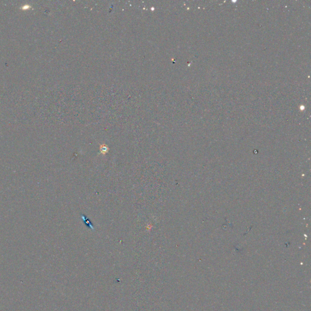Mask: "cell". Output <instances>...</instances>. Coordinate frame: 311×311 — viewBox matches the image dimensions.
<instances>
[{"instance_id":"6da1fadb","label":"cell","mask_w":311,"mask_h":311,"mask_svg":"<svg viewBox=\"0 0 311 311\" xmlns=\"http://www.w3.org/2000/svg\"><path fill=\"white\" fill-rule=\"evenodd\" d=\"M82 219H83V221L84 223H85V224H86V225H87V226H88L90 228H91V230H94V227H93V224H91V222H90V220H89V219H88V218H87L85 216L82 215Z\"/></svg>"}]
</instances>
